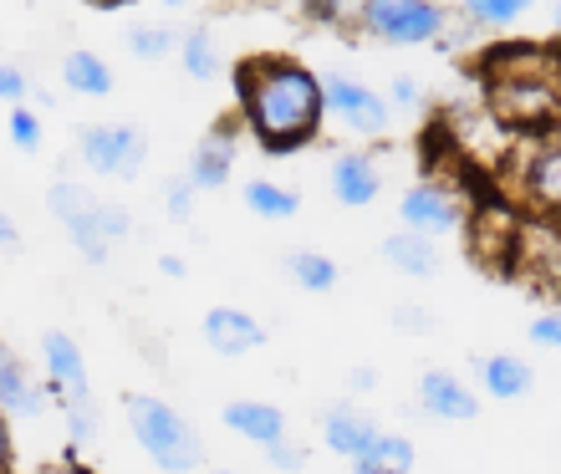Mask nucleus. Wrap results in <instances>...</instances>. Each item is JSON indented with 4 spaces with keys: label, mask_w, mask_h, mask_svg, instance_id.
Masks as SVG:
<instances>
[{
    "label": "nucleus",
    "mask_w": 561,
    "mask_h": 474,
    "mask_svg": "<svg viewBox=\"0 0 561 474\" xmlns=\"http://www.w3.org/2000/svg\"><path fill=\"white\" fill-rule=\"evenodd\" d=\"M357 474H414V439L409 433H388L378 429L373 444L353 460Z\"/></svg>",
    "instance_id": "obj_21"
},
{
    "label": "nucleus",
    "mask_w": 561,
    "mask_h": 474,
    "mask_svg": "<svg viewBox=\"0 0 561 474\" xmlns=\"http://www.w3.org/2000/svg\"><path fill=\"white\" fill-rule=\"evenodd\" d=\"M261 449H266L271 470H280V474H301V470H307V449L291 444V439H271V444H261Z\"/></svg>",
    "instance_id": "obj_32"
},
{
    "label": "nucleus",
    "mask_w": 561,
    "mask_h": 474,
    "mask_svg": "<svg viewBox=\"0 0 561 474\" xmlns=\"http://www.w3.org/2000/svg\"><path fill=\"white\" fill-rule=\"evenodd\" d=\"M393 107H424V88L414 77H393Z\"/></svg>",
    "instance_id": "obj_35"
},
{
    "label": "nucleus",
    "mask_w": 561,
    "mask_h": 474,
    "mask_svg": "<svg viewBox=\"0 0 561 474\" xmlns=\"http://www.w3.org/2000/svg\"><path fill=\"white\" fill-rule=\"evenodd\" d=\"M526 337H531L536 347H547V352H557V347H561V316H557V312H541L531 326H526Z\"/></svg>",
    "instance_id": "obj_34"
},
{
    "label": "nucleus",
    "mask_w": 561,
    "mask_h": 474,
    "mask_svg": "<svg viewBox=\"0 0 561 474\" xmlns=\"http://www.w3.org/2000/svg\"><path fill=\"white\" fill-rule=\"evenodd\" d=\"M383 261L403 276H414V281H428L434 270H439V251H434V240L428 235H414V230H399V235H388L383 245Z\"/></svg>",
    "instance_id": "obj_20"
},
{
    "label": "nucleus",
    "mask_w": 561,
    "mask_h": 474,
    "mask_svg": "<svg viewBox=\"0 0 561 474\" xmlns=\"http://www.w3.org/2000/svg\"><path fill=\"white\" fill-rule=\"evenodd\" d=\"M286 276H291L301 291H311V297H327V291L337 286V261L322 251H291L286 255Z\"/></svg>",
    "instance_id": "obj_25"
},
{
    "label": "nucleus",
    "mask_w": 561,
    "mask_h": 474,
    "mask_svg": "<svg viewBox=\"0 0 561 474\" xmlns=\"http://www.w3.org/2000/svg\"><path fill=\"white\" fill-rule=\"evenodd\" d=\"M163 215H169L174 224H184L194 215V184L184 174H174L169 184H163Z\"/></svg>",
    "instance_id": "obj_30"
},
{
    "label": "nucleus",
    "mask_w": 561,
    "mask_h": 474,
    "mask_svg": "<svg viewBox=\"0 0 561 474\" xmlns=\"http://www.w3.org/2000/svg\"><path fill=\"white\" fill-rule=\"evenodd\" d=\"M77 153L92 174L103 178H138L148 163V134L138 123H88L77 134Z\"/></svg>",
    "instance_id": "obj_6"
},
{
    "label": "nucleus",
    "mask_w": 561,
    "mask_h": 474,
    "mask_svg": "<svg viewBox=\"0 0 561 474\" xmlns=\"http://www.w3.org/2000/svg\"><path fill=\"white\" fill-rule=\"evenodd\" d=\"M163 11H184V5H194V0H159Z\"/></svg>",
    "instance_id": "obj_41"
},
{
    "label": "nucleus",
    "mask_w": 561,
    "mask_h": 474,
    "mask_svg": "<svg viewBox=\"0 0 561 474\" xmlns=\"http://www.w3.org/2000/svg\"><path fill=\"white\" fill-rule=\"evenodd\" d=\"M61 82H67V92H77V97H107V92L118 88L113 67H107L98 51H67V61H61Z\"/></svg>",
    "instance_id": "obj_22"
},
{
    "label": "nucleus",
    "mask_w": 561,
    "mask_h": 474,
    "mask_svg": "<svg viewBox=\"0 0 561 474\" xmlns=\"http://www.w3.org/2000/svg\"><path fill=\"white\" fill-rule=\"evenodd\" d=\"M51 408V393H46L42 378H31L26 362L0 342V414L21 418V424H36V418Z\"/></svg>",
    "instance_id": "obj_12"
},
{
    "label": "nucleus",
    "mask_w": 561,
    "mask_h": 474,
    "mask_svg": "<svg viewBox=\"0 0 561 474\" xmlns=\"http://www.w3.org/2000/svg\"><path fill=\"white\" fill-rule=\"evenodd\" d=\"M480 383H485L490 398L520 403L536 388V368L516 352H490V357H480Z\"/></svg>",
    "instance_id": "obj_18"
},
{
    "label": "nucleus",
    "mask_w": 561,
    "mask_h": 474,
    "mask_svg": "<svg viewBox=\"0 0 561 474\" xmlns=\"http://www.w3.org/2000/svg\"><path fill=\"white\" fill-rule=\"evenodd\" d=\"M5 134H11V143L21 153H36L42 149V138H46V128H42V113L36 107H26V103H11V118H5Z\"/></svg>",
    "instance_id": "obj_27"
},
{
    "label": "nucleus",
    "mask_w": 561,
    "mask_h": 474,
    "mask_svg": "<svg viewBox=\"0 0 561 474\" xmlns=\"http://www.w3.org/2000/svg\"><path fill=\"white\" fill-rule=\"evenodd\" d=\"M373 433H378V424H373L357 403H332L322 418V444L332 449L337 460H357V454L373 444Z\"/></svg>",
    "instance_id": "obj_17"
},
{
    "label": "nucleus",
    "mask_w": 561,
    "mask_h": 474,
    "mask_svg": "<svg viewBox=\"0 0 561 474\" xmlns=\"http://www.w3.org/2000/svg\"><path fill=\"white\" fill-rule=\"evenodd\" d=\"M225 429L251 439V444H271V439H286V414L276 403H261V398H240L225 408Z\"/></svg>",
    "instance_id": "obj_19"
},
{
    "label": "nucleus",
    "mask_w": 561,
    "mask_h": 474,
    "mask_svg": "<svg viewBox=\"0 0 561 474\" xmlns=\"http://www.w3.org/2000/svg\"><path fill=\"white\" fill-rule=\"evenodd\" d=\"M92 5H128V0H92Z\"/></svg>",
    "instance_id": "obj_42"
},
{
    "label": "nucleus",
    "mask_w": 561,
    "mask_h": 474,
    "mask_svg": "<svg viewBox=\"0 0 561 474\" xmlns=\"http://www.w3.org/2000/svg\"><path fill=\"white\" fill-rule=\"evenodd\" d=\"M388 322H393V332H403V337H428V332H434V312H428V307H409V301L393 307Z\"/></svg>",
    "instance_id": "obj_31"
},
{
    "label": "nucleus",
    "mask_w": 561,
    "mask_h": 474,
    "mask_svg": "<svg viewBox=\"0 0 561 474\" xmlns=\"http://www.w3.org/2000/svg\"><path fill=\"white\" fill-rule=\"evenodd\" d=\"M337 11H342L337 0H307V15H317V21H332Z\"/></svg>",
    "instance_id": "obj_39"
},
{
    "label": "nucleus",
    "mask_w": 561,
    "mask_h": 474,
    "mask_svg": "<svg viewBox=\"0 0 561 474\" xmlns=\"http://www.w3.org/2000/svg\"><path fill=\"white\" fill-rule=\"evenodd\" d=\"M347 388H353V393H373V388H378V372H373V368H353V372H347Z\"/></svg>",
    "instance_id": "obj_38"
},
{
    "label": "nucleus",
    "mask_w": 561,
    "mask_h": 474,
    "mask_svg": "<svg viewBox=\"0 0 561 474\" xmlns=\"http://www.w3.org/2000/svg\"><path fill=\"white\" fill-rule=\"evenodd\" d=\"M459 11H465L470 26L505 31V26H516V21H526V15L536 11V0H465Z\"/></svg>",
    "instance_id": "obj_26"
},
{
    "label": "nucleus",
    "mask_w": 561,
    "mask_h": 474,
    "mask_svg": "<svg viewBox=\"0 0 561 474\" xmlns=\"http://www.w3.org/2000/svg\"><path fill=\"white\" fill-rule=\"evenodd\" d=\"M327 184H332V199H337L342 209H368L378 194H383V174H378V163H373V153H337L332 159V169H327Z\"/></svg>",
    "instance_id": "obj_14"
},
{
    "label": "nucleus",
    "mask_w": 561,
    "mask_h": 474,
    "mask_svg": "<svg viewBox=\"0 0 561 474\" xmlns=\"http://www.w3.org/2000/svg\"><path fill=\"white\" fill-rule=\"evenodd\" d=\"M174 46H179V61H184V77H190V82H215V77H220L225 57H220V42H215L209 26H190Z\"/></svg>",
    "instance_id": "obj_23"
},
{
    "label": "nucleus",
    "mask_w": 561,
    "mask_h": 474,
    "mask_svg": "<svg viewBox=\"0 0 561 474\" xmlns=\"http://www.w3.org/2000/svg\"><path fill=\"white\" fill-rule=\"evenodd\" d=\"M520 199L551 220L561 209V138L557 134H531L526 153H520Z\"/></svg>",
    "instance_id": "obj_9"
},
{
    "label": "nucleus",
    "mask_w": 561,
    "mask_h": 474,
    "mask_svg": "<svg viewBox=\"0 0 561 474\" xmlns=\"http://www.w3.org/2000/svg\"><path fill=\"white\" fill-rule=\"evenodd\" d=\"M42 362H46V393L51 403H88L92 398V378L88 362H82V347H77L67 332H46L42 337Z\"/></svg>",
    "instance_id": "obj_10"
},
{
    "label": "nucleus",
    "mask_w": 561,
    "mask_h": 474,
    "mask_svg": "<svg viewBox=\"0 0 561 474\" xmlns=\"http://www.w3.org/2000/svg\"><path fill=\"white\" fill-rule=\"evenodd\" d=\"M419 403H424L428 418H444V424H470V418H480V403H474V393L465 383H459L455 372H424L419 378Z\"/></svg>",
    "instance_id": "obj_16"
},
{
    "label": "nucleus",
    "mask_w": 561,
    "mask_h": 474,
    "mask_svg": "<svg viewBox=\"0 0 561 474\" xmlns=\"http://www.w3.org/2000/svg\"><path fill=\"white\" fill-rule=\"evenodd\" d=\"M26 97H31V77L21 67L0 61V103H26Z\"/></svg>",
    "instance_id": "obj_33"
},
{
    "label": "nucleus",
    "mask_w": 561,
    "mask_h": 474,
    "mask_svg": "<svg viewBox=\"0 0 561 474\" xmlns=\"http://www.w3.org/2000/svg\"><path fill=\"white\" fill-rule=\"evenodd\" d=\"M322 118L342 123L357 138H383L393 128V107L347 72H322Z\"/></svg>",
    "instance_id": "obj_7"
},
{
    "label": "nucleus",
    "mask_w": 561,
    "mask_h": 474,
    "mask_svg": "<svg viewBox=\"0 0 561 474\" xmlns=\"http://www.w3.org/2000/svg\"><path fill=\"white\" fill-rule=\"evenodd\" d=\"M399 220L403 230H414V235H449L465 224V209H459L455 189H444V184H414V189H403L399 199Z\"/></svg>",
    "instance_id": "obj_11"
},
{
    "label": "nucleus",
    "mask_w": 561,
    "mask_h": 474,
    "mask_svg": "<svg viewBox=\"0 0 561 474\" xmlns=\"http://www.w3.org/2000/svg\"><path fill=\"white\" fill-rule=\"evenodd\" d=\"M199 332H205L209 352H220V357H245L255 347H266V326L255 322L251 312H240V307H209Z\"/></svg>",
    "instance_id": "obj_15"
},
{
    "label": "nucleus",
    "mask_w": 561,
    "mask_h": 474,
    "mask_svg": "<svg viewBox=\"0 0 561 474\" xmlns=\"http://www.w3.org/2000/svg\"><path fill=\"white\" fill-rule=\"evenodd\" d=\"M357 26L383 46H428L444 42L449 11L439 0H363L357 5Z\"/></svg>",
    "instance_id": "obj_4"
},
{
    "label": "nucleus",
    "mask_w": 561,
    "mask_h": 474,
    "mask_svg": "<svg viewBox=\"0 0 561 474\" xmlns=\"http://www.w3.org/2000/svg\"><path fill=\"white\" fill-rule=\"evenodd\" d=\"M236 103L240 123L255 143L276 159L307 149L322 134V77L296 57H251L236 67Z\"/></svg>",
    "instance_id": "obj_1"
},
{
    "label": "nucleus",
    "mask_w": 561,
    "mask_h": 474,
    "mask_svg": "<svg viewBox=\"0 0 561 474\" xmlns=\"http://www.w3.org/2000/svg\"><path fill=\"white\" fill-rule=\"evenodd\" d=\"M230 174H236V123L220 118L199 138V149L190 153V174L184 178L194 184V194H205V189H225Z\"/></svg>",
    "instance_id": "obj_13"
},
{
    "label": "nucleus",
    "mask_w": 561,
    "mask_h": 474,
    "mask_svg": "<svg viewBox=\"0 0 561 474\" xmlns=\"http://www.w3.org/2000/svg\"><path fill=\"white\" fill-rule=\"evenodd\" d=\"M245 209L261 215V220H296L301 215V194L291 184H276V178H251L245 184Z\"/></svg>",
    "instance_id": "obj_24"
},
{
    "label": "nucleus",
    "mask_w": 561,
    "mask_h": 474,
    "mask_svg": "<svg viewBox=\"0 0 561 474\" xmlns=\"http://www.w3.org/2000/svg\"><path fill=\"white\" fill-rule=\"evenodd\" d=\"M490 113L520 134H557V77H490Z\"/></svg>",
    "instance_id": "obj_5"
},
{
    "label": "nucleus",
    "mask_w": 561,
    "mask_h": 474,
    "mask_svg": "<svg viewBox=\"0 0 561 474\" xmlns=\"http://www.w3.org/2000/svg\"><path fill=\"white\" fill-rule=\"evenodd\" d=\"M0 251H15V220L0 209Z\"/></svg>",
    "instance_id": "obj_40"
},
{
    "label": "nucleus",
    "mask_w": 561,
    "mask_h": 474,
    "mask_svg": "<svg viewBox=\"0 0 561 474\" xmlns=\"http://www.w3.org/2000/svg\"><path fill=\"white\" fill-rule=\"evenodd\" d=\"M46 209L67 224V235H72L77 255H82L88 266H107L113 245L128 240V230H134V215H128L118 199H98V194L72 184V178H57V184L46 189Z\"/></svg>",
    "instance_id": "obj_2"
},
{
    "label": "nucleus",
    "mask_w": 561,
    "mask_h": 474,
    "mask_svg": "<svg viewBox=\"0 0 561 474\" xmlns=\"http://www.w3.org/2000/svg\"><path fill=\"white\" fill-rule=\"evenodd\" d=\"M123 418H128L138 449H144L163 474L205 470V439H199L163 398H153V393H123Z\"/></svg>",
    "instance_id": "obj_3"
},
{
    "label": "nucleus",
    "mask_w": 561,
    "mask_h": 474,
    "mask_svg": "<svg viewBox=\"0 0 561 474\" xmlns=\"http://www.w3.org/2000/svg\"><path fill=\"white\" fill-rule=\"evenodd\" d=\"M159 270L169 281H184V276H190V261H184V255H159Z\"/></svg>",
    "instance_id": "obj_37"
},
{
    "label": "nucleus",
    "mask_w": 561,
    "mask_h": 474,
    "mask_svg": "<svg viewBox=\"0 0 561 474\" xmlns=\"http://www.w3.org/2000/svg\"><path fill=\"white\" fill-rule=\"evenodd\" d=\"M61 414H67V433H72V444H92L98 439V403H61Z\"/></svg>",
    "instance_id": "obj_29"
},
{
    "label": "nucleus",
    "mask_w": 561,
    "mask_h": 474,
    "mask_svg": "<svg viewBox=\"0 0 561 474\" xmlns=\"http://www.w3.org/2000/svg\"><path fill=\"white\" fill-rule=\"evenodd\" d=\"M15 464V444H11V418L0 414V474H11Z\"/></svg>",
    "instance_id": "obj_36"
},
{
    "label": "nucleus",
    "mask_w": 561,
    "mask_h": 474,
    "mask_svg": "<svg viewBox=\"0 0 561 474\" xmlns=\"http://www.w3.org/2000/svg\"><path fill=\"white\" fill-rule=\"evenodd\" d=\"M470 230V261L485 266L490 276H511L520 266V220L505 205H485L474 209Z\"/></svg>",
    "instance_id": "obj_8"
},
{
    "label": "nucleus",
    "mask_w": 561,
    "mask_h": 474,
    "mask_svg": "<svg viewBox=\"0 0 561 474\" xmlns=\"http://www.w3.org/2000/svg\"><path fill=\"white\" fill-rule=\"evenodd\" d=\"M174 31H163V26H134L128 31V51H134L138 61H163L169 51H174Z\"/></svg>",
    "instance_id": "obj_28"
},
{
    "label": "nucleus",
    "mask_w": 561,
    "mask_h": 474,
    "mask_svg": "<svg viewBox=\"0 0 561 474\" xmlns=\"http://www.w3.org/2000/svg\"><path fill=\"white\" fill-rule=\"evenodd\" d=\"M215 474H236V470H215Z\"/></svg>",
    "instance_id": "obj_43"
}]
</instances>
